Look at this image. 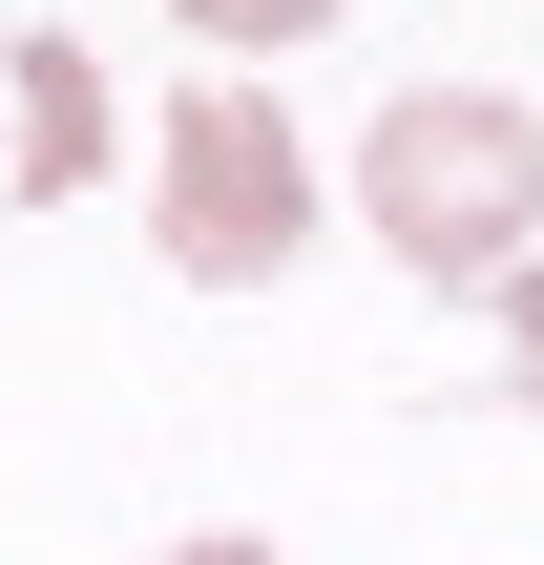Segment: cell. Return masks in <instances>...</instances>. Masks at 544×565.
I'll use <instances>...</instances> for the list:
<instances>
[{
    "mask_svg": "<svg viewBox=\"0 0 544 565\" xmlns=\"http://www.w3.org/2000/svg\"><path fill=\"white\" fill-rule=\"evenodd\" d=\"M168 21H189V42H210V63H294V42H314V21H335V0H168Z\"/></svg>",
    "mask_w": 544,
    "mask_h": 565,
    "instance_id": "4",
    "label": "cell"
},
{
    "mask_svg": "<svg viewBox=\"0 0 544 565\" xmlns=\"http://www.w3.org/2000/svg\"><path fill=\"white\" fill-rule=\"evenodd\" d=\"M168 565H273V545H252V524H189V545H168Z\"/></svg>",
    "mask_w": 544,
    "mask_h": 565,
    "instance_id": "6",
    "label": "cell"
},
{
    "mask_svg": "<svg viewBox=\"0 0 544 565\" xmlns=\"http://www.w3.org/2000/svg\"><path fill=\"white\" fill-rule=\"evenodd\" d=\"M356 231L419 273V294H503L544 231V126L503 84H398L377 126H356Z\"/></svg>",
    "mask_w": 544,
    "mask_h": 565,
    "instance_id": "1",
    "label": "cell"
},
{
    "mask_svg": "<svg viewBox=\"0 0 544 565\" xmlns=\"http://www.w3.org/2000/svg\"><path fill=\"white\" fill-rule=\"evenodd\" d=\"M0 84H21V210H84V189H105V42L21 21V42H0Z\"/></svg>",
    "mask_w": 544,
    "mask_h": 565,
    "instance_id": "3",
    "label": "cell"
},
{
    "mask_svg": "<svg viewBox=\"0 0 544 565\" xmlns=\"http://www.w3.org/2000/svg\"><path fill=\"white\" fill-rule=\"evenodd\" d=\"M503 398H524V419H544V252H524V273H503Z\"/></svg>",
    "mask_w": 544,
    "mask_h": 565,
    "instance_id": "5",
    "label": "cell"
},
{
    "mask_svg": "<svg viewBox=\"0 0 544 565\" xmlns=\"http://www.w3.org/2000/svg\"><path fill=\"white\" fill-rule=\"evenodd\" d=\"M147 252H168L189 294H273V273L314 252V147H294V105H273L252 63L168 84V126H147Z\"/></svg>",
    "mask_w": 544,
    "mask_h": 565,
    "instance_id": "2",
    "label": "cell"
}]
</instances>
